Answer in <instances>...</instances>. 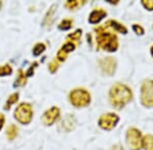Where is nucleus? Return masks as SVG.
Here are the masks:
<instances>
[{
	"label": "nucleus",
	"instance_id": "nucleus-1",
	"mask_svg": "<svg viewBox=\"0 0 153 150\" xmlns=\"http://www.w3.org/2000/svg\"><path fill=\"white\" fill-rule=\"evenodd\" d=\"M132 91L130 88L122 83L114 84L109 91L110 102L117 109L125 107L132 100Z\"/></svg>",
	"mask_w": 153,
	"mask_h": 150
},
{
	"label": "nucleus",
	"instance_id": "nucleus-2",
	"mask_svg": "<svg viewBox=\"0 0 153 150\" xmlns=\"http://www.w3.org/2000/svg\"><path fill=\"white\" fill-rule=\"evenodd\" d=\"M97 33V46L98 48L103 49L108 52H114L117 51L118 43L117 38L111 33H106L104 26H99L95 29Z\"/></svg>",
	"mask_w": 153,
	"mask_h": 150
},
{
	"label": "nucleus",
	"instance_id": "nucleus-3",
	"mask_svg": "<svg viewBox=\"0 0 153 150\" xmlns=\"http://www.w3.org/2000/svg\"><path fill=\"white\" fill-rule=\"evenodd\" d=\"M70 100L76 108L87 107L91 102V95L84 88H76L70 93Z\"/></svg>",
	"mask_w": 153,
	"mask_h": 150
},
{
	"label": "nucleus",
	"instance_id": "nucleus-4",
	"mask_svg": "<svg viewBox=\"0 0 153 150\" xmlns=\"http://www.w3.org/2000/svg\"><path fill=\"white\" fill-rule=\"evenodd\" d=\"M14 118L22 124H29L33 118L32 105L28 102H23L14 110Z\"/></svg>",
	"mask_w": 153,
	"mask_h": 150
},
{
	"label": "nucleus",
	"instance_id": "nucleus-5",
	"mask_svg": "<svg viewBox=\"0 0 153 150\" xmlns=\"http://www.w3.org/2000/svg\"><path fill=\"white\" fill-rule=\"evenodd\" d=\"M141 100L145 107H153V81L145 80L141 87Z\"/></svg>",
	"mask_w": 153,
	"mask_h": 150
},
{
	"label": "nucleus",
	"instance_id": "nucleus-6",
	"mask_svg": "<svg viewBox=\"0 0 153 150\" xmlns=\"http://www.w3.org/2000/svg\"><path fill=\"white\" fill-rule=\"evenodd\" d=\"M127 143L129 145L130 149L139 150L142 147V138L141 133L139 130L135 128H131L127 132Z\"/></svg>",
	"mask_w": 153,
	"mask_h": 150
},
{
	"label": "nucleus",
	"instance_id": "nucleus-7",
	"mask_svg": "<svg viewBox=\"0 0 153 150\" xmlns=\"http://www.w3.org/2000/svg\"><path fill=\"white\" fill-rule=\"evenodd\" d=\"M118 122L117 115L113 114V113H108L104 114L100 117L99 119V126L104 130H111L112 128L115 127L117 123Z\"/></svg>",
	"mask_w": 153,
	"mask_h": 150
},
{
	"label": "nucleus",
	"instance_id": "nucleus-8",
	"mask_svg": "<svg viewBox=\"0 0 153 150\" xmlns=\"http://www.w3.org/2000/svg\"><path fill=\"white\" fill-rule=\"evenodd\" d=\"M99 66L104 74L112 75L117 67V61L112 57H106L99 60Z\"/></svg>",
	"mask_w": 153,
	"mask_h": 150
},
{
	"label": "nucleus",
	"instance_id": "nucleus-9",
	"mask_svg": "<svg viewBox=\"0 0 153 150\" xmlns=\"http://www.w3.org/2000/svg\"><path fill=\"white\" fill-rule=\"evenodd\" d=\"M60 115V110L57 107H52L51 109H49L44 113L43 116V123L46 126L52 125L53 123H55L56 120L59 118Z\"/></svg>",
	"mask_w": 153,
	"mask_h": 150
},
{
	"label": "nucleus",
	"instance_id": "nucleus-10",
	"mask_svg": "<svg viewBox=\"0 0 153 150\" xmlns=\"http://www.w3.org/2000/svg\"><path fill=\"white\" fill-rule=\"evenodd\" d=\"M107 12L104 9L99 8V9H95L91 12V14L89 15V23H98L100 20H102L103 18L106 16Z\"/></svg>",
	"mask_w": 153,
	"mask_h": 150
},
{
	"label": "nucleus",
	"instance_id": "nucleus-11",
	"mask_svg": "<svg viewBox=\"0 0 153 150\" xmlns=\"http://www.w3.org/2000/svg\"><path fill=\"white\" fill-rule=\"evenodd\" d=\"M56 6L55 4L54 5H52L50 7V9L48 10V12L46 13V15H45V18H44V21H43V26H50L51 24H52L53 23V20H54V13H55V9H56Z\"/></svg>",
	"mask_w": 153,
	"mask_h": 150
},
{
	"label": "nucleus",
	"instance_id": "nucleus-12",
	"mask_svg": "<svg viewBox=\"0 0 153 150\" xmlns=\"http://www.w3.org/2000/svg\"><path fill=\"white\" fill-rule=\"evenodd\" d=\"M105 28H111L113 29H115L117 31H118V33H122V34H127L128 31V29L125 26H123L122 23H117L115 20L107 21V23L105 24Z\"/></svg>",
	"mask_w": 153,
	"mask_h": 150
},
{
	"label": "nucleus",
	"instance_id": "nucleus-13",
	"mask_svg": "<svg viewBox=\"0 0 153 150\" xmlns=\"http://www.w3.org/2000/svg\"><path fill=\"white\" fill-rule=\"evenodd\" d=\"M26 82H27V75H26V73H24L23 70H19L18 78L16 79V82H14L13 86L14 87L23 86V85L26 84Z\"/></svg>",
	"mask_w": 153,
	"mask_h": 150
},
{
	"label": "nucleus",
	"instance_id": "nucleus-14",
	"mask_svg": "<svg viewBox=\"0 0 153 150\" xmlns=\"http://www.w3.org/2000/svg\"><path fill=\"white\" fill-rule=\"evenodd\" d=\"M142 146L145 150H153V136L152 135H146L142 139Z\"/></svg>",
	"mask_w": 153,
	"mask_h": 150
},
{
	"label": "nucleus",
	"instance_id": "nucleus-15",
	"mask_svg": "<svg viewBox=\"0 0 153 150\" xmlns=\"http://www.w3.org/2000/svg\"><path fill=\"white\" fill-rule=\"evenodd\" d=\"M84 4H86V1H81V0H70L65 3V7H68L71 10H74V9H76L79 7L83 6Z\"/></svg>",
	"mask_w": 153,
	"mask_h": 150
},
{
	"label": "nucleus",
	"instance_id": "nucleus-16",
	"mask_svg": "<svg viewBox=\"0 0 153 150\" xmlns=\"http://www.w3.org/2000/svg\"><path fill=\"white\" fill-rule=\"evenodd\" d=\"M19 134V129L16 125H10L7 129V132H6V135H7V138L9 140H13L18 136Z\"/></svg>",
	"mask_w": 153,
	"mask_h": 150
},
{
	"label": "nucleus",
	"instance_id": "nucleus-17",
	"mask_svg": "<svg viewBox=\"0 0 153 150\" xmlns=\"http://www.w3.org/2000/svg\"><path fill=\"white\" fill-rule=\"evenodd\" d=\"M73 23H74V20L71 18H65L59 23L58 28L59 29H61V31H66V29H70L71 28Z\"/></svg>",
	"mask_w": 153,
	"mask_h": 150
},
{
	"label": "nucleus",
	"instance_id": "nucleus-18",
	"mask_svg": "<svg viewBox=\"0 0 153 150\" xmlns=\"http://www.w3.org/2000/svg\"><path fill=\"white\" fill-rule=\"evenodd\" d=\"M19 100V93L16 92V93H12L10 97H8V100H7L6 104H5V107H4V109L5 110H8L9 108H10L11 105L16 104V102Z\"/></svg>",
	"mask_w": 153,
	"mask_h": 150
},
{
	"label": "nucleus",
	"instance_id": "nucleus-19",
	"mask_svg": "<svg viewBox=\"0 0 153 150\" xmlns=\"http://www.w3.org/2000/svg\"><path fill=\"white\" fill-rule=\"evenodd\" d=\"M12 72V68L9 64H4L0 66V76H7L10 75Z\"/></svg>",
	"mask_w": 153,
	"mask_h": 150
},
{
	"label": "nucleus",
	"instance_id": "nucleus-20",
	"mask_svg": "<svg viewBox=\"0 0 153 150\" xmlns=\"http://www.w3.org/2000/svg\"><path fill=\"white\" fill-rule=\"evenodd\" d=\"M45 49H46V46L44 45L43 43H38V44H36L35 47L33 48V54L35 56H39L45 51Z\"/></svg>",
	"mask_w": 153,
	"mask_h": 150
},
{
	"label": "nucleus",
	"instance_id": "nucleus-21",
	"mask_svg": "<svg viewBox=\"0 0 153 150\" xmlns=\"http://www.w3.org/2000/svg\"><path fill=\"white\" fill-rule=\"evenodd\" d=\"M76 49V45L74 43H71V42H68V43H65V45L62 46V48L60 49L61 51H63L65 53L68 54L71 51H74Z\"/></svg>",
	"mask_w": 153,
	"mask_h": 150
},
{
	"label": "nucleus",
	"instance_id": "nucleus-22",
	"mask_svg": "<svg viewBox=\"0 0 153 150\" xmlns=\"http://www.w3.org/2000/svg\"><path fill=\"white\" fill-rule=\"evenodd\" d=\"M81 36H82V31L81 29H76V31H75V33L73 34H70L68 37V40H71V41H76L79 42L81 39Z\"/></svg>",
	"mask_w": 153,
	"mask_h": 150
},
{
	"label": "nucleus",
	"instance_id": "nucleus-23",
	"mask_svg": "<svg viewBox=\"0 0 153 150\" xmlns=\"http://www.w3.org/2000/svg\"><path fill=\"white\" fill-rule=\"evenodd\" d=\"M142 4L148 10H153V0H143Z\"/></svg>",
	"mask_w": 153,
	"mask_h": 150
},
{
	"label": "nucleus",
	"instance_id": "nucleus-24",
	"mask_svg": "<svg viewBox=\"0 0 153 150\" xmlns=\"http://www.w3.org/2000/svg\"><path fill=\"white\" fill-rule=\"evenodd\" d=\"M57 69H58V64L56 62V60L52 61V62L49 64V70H50L51 73H54Z\"/></svg>",
	"mask_w": 153,
	"mask_h": 150
},
{
	"label": "nucleus",
	"instance_id": "nucleus-25",
	"mask_svg": "<svg viewBox=\"0 0 153 150\" xmlns=\"http://www.w3.org/2000/svg\"><path fill=\"white\" fill-rule=\"evenodd\" d=\"M68 58V54L65 53L63 51L59 50L57 53V59L59 61H65V59Z\"/></svg>",
	"mask_w": 153,
	"mask_h": 150
},
{
	"label": "nucleus",
	"instance_id": "nucleus-26",
	"mask_svg": "<svg viewBox=\"0 0 153 150\" xmlns=\"http://www.w3.org/2000/svg\"><path fill=\"white\" fill-rule=\"evenodd\" d=\"M133 29H134L135 33L138 34V35H143V34H144V29H143V28H142L141 26L134 24V26H133Z\"/></svg>",
	"mask_w": 153,
	"mask_h": 150
},
{
	"label": "nucleus",
	"instance_id": "nucleus-27",
	"mask_svg": "<svg viewBox=\"0 0 153 150\" xmlns=\"http://www.w3.org/2000/svg\"><path fill=\"white\" fill-rule=\"evenodd\" d=\"M37 65H38V63H37V62H34L33 65H32L31 67L29 68V70H28V71H27L26 75H27V76H31L32 74H33V73H34V69H35V68L37 67Z\"/></svg>",
	"mask_w": 153,
	"mask_h": 150
},
{
	"label": "nucleus",
	"instance_id": "nucleus-28",
	"mask_svg": "<svg viewBox=\"0 0 153 150\" xmlns=\"http://www.w3.org/2000/svg\"><path fill=\"white\" fill-rule=\"evenodd\" d=\"M4 122H5V119H4V116L2 115V114H0V130H1V129H2V127H3Z\"/></svg>",
	"mask_w": 153,
	"mask_h": 150
},
{
	"label": "nucleus",
	"instance_id": "nucleus-29",
	"mask_svg": "<svg viewBox=\"0 0 153 150\" xmlns=\"http://www.w3.org/2000/svg\"><path fill=\"white\" fill-rule=\"evenodd\" d=\"M111 150H124V149H123L122 146H120V145H115V146L112 147Z\"/></svg>",
	"mask_w": 153,
	"mask_h": 150
},
{
	"label": "nucleus",
	"instance_id": "nucleus-30",
	"mask_svg": "<svg viewBox=\"0 0 153 150\" xmlns=\"http://www.w3.org/2000/svg\"><path fill=\"white\" fill-rule=\"evenodd\" d=\"M151 53H152V55H153V47L151 48Z\"/></svg>",
	"mask_w": 153,
	"mask_h": 150
},
{
	"label": "nucleus",
	"instance_id": "nucleus-31",
	"mask_svg": "<svg viewBox=\"0 0 153 150\" xmlns=\"http://www.w3.org/2000/svg\"><path fill=\"white\" fill-rule=\"evenodd\" d=\"M1 5H2V2L0 1V8H1Z\"/></svg>",
	"mask_w": 153,
	"mask_h": 150
}]
</instances>
